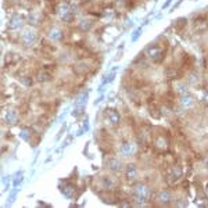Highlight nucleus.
<instances>
[{"label": "nucleus", "mask_w": 208, "mask_h": 208, "mask_svg": "<svg viewBox=\"0 0 208 208\" xmlns=\"http://www.w3.org/2000/svg\"><path fill=\"white\" fill-rule=\"evenodd\" d=\"M136 176H137V168H136V165L129 164V165L126 166V178L135 179Z\"/></svg>", "instance_id": "423d86ee"}, {"label": "nucleus", "mask_w": 208, "mask_h": 208, "mask_svg": "<svg viewBox=\"0 0 208 208\" xmlns=\"http://www.w3.org/2000/svg\"><path fill=\"white\" fill-rule=\"evenodd\" d=\"M147 54H149V57L153 58L154 61H158L160 57L162 56V50L160 49L158 46H150L149 49H147Z\"/></svg>", "instance_id": "f03ea898"}, {"label": "nucleus", "mask_w": 208, "mask_h": 208, "mask_svg": "<svg viewBox=\"0 0 208 208\" xmlns=\"http://www.w3.org/2000/svg\"><path fill=\"white\" fill-rule=\"evenodd\" d=\"M7 121L10 124H15V121H17V113L15 111H8L7 113Z\"/></svg>", "instance_id": "1a4fd4ad"}, {"label": "nucleus", "mask_w": 208, "mask_h": 208, "mask_svg": "<svg viewBox=\"0 0 208 208\" xmlns=\"http://www.w3.org/2000/svg\"><path fill=\"white\" fill-rule=\"evenodd\" d=\"M108 118H110V122L113 125H118V124H119V121H121L119 114H118L117 111H114V110L108 111Z\"/></svg>", "instance_id": "0eeeda50"}, {"label": "nucleus", "mask_w": 208, "mask_h": 208, "mask_svg": "<svg viewBox=\"0 0 208 208\" xmlns=\"http://www.w3.org/2000/svg\"><path fill=\"white\" fill-rule=\"evenodd\" d=\"M107 166L111 169V171H119L122 168V162L117 158H110L107 161Z\"/></svg>", "instance_id": "7ed1b4c3"}, {"label": "nucleus", "mask_w": 208, "mask_h": 208, "mask_svg": "<svg viewBox=\"0 0 208 208\" xmlns=\"http://www.w3.org/2000/svg\"><path fill=\"white\" fill-rule=\"evenodd\" d=\"M121 153H122V155H125V157H129L133 153V145L132 143H124V145L121 146Z\"/></svg>", "instance_id": "39448f33"}, {"label": "nucleus", "mask_w": 208, "mask_h": 208, "mask_svg": "<svg viewBox=\"0 0 208 208\" xmlns=\"http://www.w3.org/2000/svg\"><path fill=\"white\" fill-rule=\"evenodd\" d=\"M113 186H114L113 178H111V176H104L103 178V187L104 189H111Z\"/></svg>", "instance_id": "6e6552de"}, {"label": "nucleus", "mask_w": 208, "mask_h": 208, "mask_svg": "<svg viewBox=\"0 0 208 208\" xmlns=\"http://www.w3.org/2000/svg\"><path fill=\"white\" fill-rule=\"evenodd\" d=\"M136 194L137 196H143V197L147 198V196H149V187H147L145 183H139L136 186Z\"/></svg>", "instance_id": "20e7f679"}, {"label": "nucleus", "mask_w": 208, "mask_h": 208, "mask_svg": "<svg viewBox=\"0 0 208 208\" xmlns=\"http://www.w3.org/2000/svg\"><path fill=\"white\" fill-rule=\"evenodd\" d=\"M183 104H186V105H189V104H191V99L190 97H183Z\"/></svg>", "instance_id": "9d476101"}, {"label": "nucleus", "mask_w": 208, "mask_h": 208, "mask_svg": "<svg viewBox=\"0 0 208 208\" xmlns=\"http://www.w3.org/2000/svg\"><path fill=\"white\" fill-rule=\"evenodd\" d=\"M157 201H158L160 204H162V205H168L172 201V193L169 190L158 191V194H157Z\"/></svg>", "instance_id": "f257e3e1"}]
</instances>
